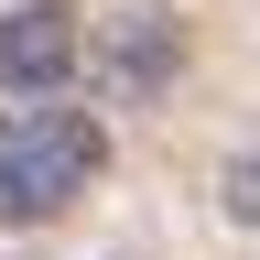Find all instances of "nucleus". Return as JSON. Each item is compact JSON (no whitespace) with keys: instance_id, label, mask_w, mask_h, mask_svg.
Instances as JSON below:
<instances>
[{"instance_id":"1","label":"nucleus","mask_w":260,"mask_h":260,"mask_svg":"<svg viewBox=\"0 0 260 260\" xmlns=\"http://www.w3.org/2000/svg\"><path fill=\"white\" fill-rule=\"evenodd\" d=\"M98 174H109V119L98 109H65V98H11L0 109V228L11 239L54 228Z\"/></svg>"},{"instance_id":"3","label":"nucleus","mask_w":260,"mask_h":260,"mask_svg":"<svg viewBox=\"0 0 260 260\" xmlns=\"http://www.w3.org/2000/svg\"><path fill=\"white\" fill-rule=\"evenodd\" d=\"M76 76H87V0H11L0 11V87L65 98Z\"/></svg>"},{"instance_id":"4","label":"nucleus","mask_w":260,"mask_h":260,"mask_svg":"<svg viewBox=\"0 0 260 260\" xmlns=\"http://www.w3.org/2000/svg\"><path fill=\"white\" fill-rule=\"evenodd\" d=\"M217 206H228V217L260 239V141H239V152L217 162Z\"/></svg>"},{"instance_id":"2","label":"nucleus","mask_w":260,"mask_h":260,"mask_svg":"<svg viewBox=\"0 0 260 260\" xmlns=\"http://www.w3.org/2000/svg\"><path fill=\"white\" fill-rule=\"evenodd\" d=\"M184 76V22L162 11V0H119V11H87V98H109V109H141Z\"/></svg>"}]
</instances>
